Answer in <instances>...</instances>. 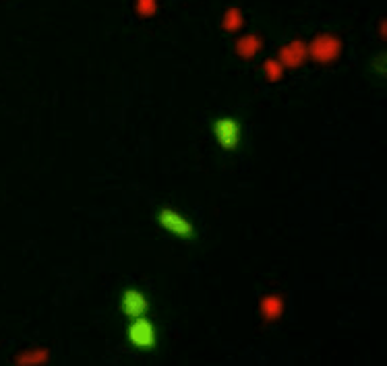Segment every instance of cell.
Wrapping results in <instances>:
<instances>
[{
  "label": "cell",
  "mask_w": 387,
  "mask_h": 366,
  "mask_svg": "<svg viewBox=\"0 0 387 366\" xmlns=\"http://www.w3.org/2000/svg\"><path fill=\"white\" fill-rule=\"evenodd\" d=\"M263 77L268 79V81L271 83H275V81H280L282 79V75H284V67H282V62L277 60V58H270V60H265L263 62Z\"/></svg>",
  "instance_id": "30bf717a"
},
{
  "label": "cell",
  "mask_w": 387,
  "mask_h": 366,
  "mask_svg": "<svg viewBox=\"0 0 387 366\" xmlns=\"http://www.w3.org/2000/svg\"><path fill=\"white\" fill-rule=\"evenodd\" d=\"M224 27L228 32H238L242 27V15L238 8H228L226 15H224Z\"/></svg>",
  "instance_id": "8fae6325"
},
{
  "label": "cell",
  "mask_w": 387,
  "mask_h": 366,
  "mask_svg": "<svg viewBox=\"0 0 387 366\" xmlns=\"http://www.w3.org/2000/svg\"><path fill=\"white\" fill-rule=\"evenodd\" d=\"M307 52H309V56L315 62L329 65V62H334V60L340 58V54H342V41H340L338 36H334V34H319L313 40L309 48H307Z\"/></svg>",
  "instance_id": "5b68a950"
},
{
  "label": "cell",
  "mask_w": 387,
  "mask_h": 366,
  "mask_svg": "<svg viewBox=\"0 0 387 366\" xmlns=\"http://www.w3.org/2000/svg\"><path fill=\"white\" fill-rule=\"evenodd\" d=\"M117 311L124 321L137 319V317H145V315H154V294H152L150 290H145L143 285H122L120 292H118Z\"/></svg>",
  "instance_id": "277c9868"
},
{
  "label": "cell",
  "mask_w": 387,
  "mask_h": 366,
  "mask_svg": "<svg viewBox=\"0 0 387 366\" xmlns=\"http://www.w3.org/2000/svg\"><path fill=\"white\" fill-rule=\"evenodd\" d=\"M261 313L268 321H277L284 315V300L282 296H265L261 302Z\"/></svg>",
  "instance_id": "ba28073f"
},
{
  "label": "cell",
  "mask_w": 387,
  "mask_h": 366,
  "mask_svg": "<svg viewBox=\"0 0 387 366\" xmlns=\"http://www.w3.org/2000/svg\"><path fill=\"white\" fill-rule=\"evenodd\" d=\"M367 73H369L371 79H375V81L379 83H386V52H379V54H375V56L369 60Z\"/></svg>",
  "instance_id": "9c48e42d"
},
{
  "label": "cell",
  "mask_w": 387,
  "mask_h": 366,
  "mask_svg": "<svg viewBox=\"0 0 387 366\" xmlns=\"http://www.w3.org/2000/svg\"><path fill=\"white\" fill-rule=\"evenodd\" d=\"M124 344L133 354H157L164 344V327L152 315L124 323Z\"/></svg>",
  "instance_id": "7a4b0ae2"
},
{
  "label": "cell",
  "mask_w": 387,
  "mask_h": 366,
  "mask_svg": "<svg viewBox=\"0 0 387 366\" xmlns=\"http://www.w3.org/2000/svg\"><path fill=\"white\" fill-rule=\"evenodd\" d=\"M261 43H263V40L257 34H251V36H244V38L236 41V52L242 58H253L261 50Z\"/></svg>",
  "instance_id": "52a82bcc"
},
{
  "label": "cell",
  "mask_w": 387,
  "mask_h": 366,
  "mask_svg": "<svg viewBox=\"0 0 387 366\" xmlns=\"http://www.w3.org/2000/svg\"><path fill=\"white\" fill-rule=\"evenodd\" d=\"M135 6H137V13L141 15V17H152L155 15V8H157V0H137L135 2Z\"/></svg>",
  "instance_id": "7c38bea8"
},
{
  "label": "cell",
  "mask_w": 387,
  "mask_h": 366,
  "mask_svg": "<svg viewBox=\"0 0 387 366\" xmlns=\"http://www.w3.org/2000/svg\"><path fill=\"white\" fill-rule=\"evenodd\" d=\"M307 46L303 41H290L288 46L280 48V56L277 60L282 62L284 69H299L303 67V62L307 60Z\"/></svg>",
  "instance_id": "8992f818"
},
{
  "label": "cell",
  "mask_w": 387,
  "mask_h": 366,
  "mask_svg": "<svg viewBox=\"0 0 387 366\" xmlns=\"http://www.w3.org/2000/svg\"><path fill=\"white\" fill-rule=\"evenodd\" d=\"M154 224L162 232H166L168 236H172L181 243L195 244L201 238V228H199L197 219L189 211H185L176 205H157L154 211Z\"/></svg>",
  "instance_id": "6da1fadb"
},
{
  "label": "cell",
  "mask_w": 387,
  "mask_h": 366,
  "mask_svg": "<svg viewBox=\"0 0 387 366\" xmlns=\"http://www.w3.org/2000/svg\"><path fill=\"white\" fill-rule=\"evenodd\" d=\"M209 133L216 147L226 156L240 154L247 147V121L242 114L228 112L214 116L209 121Z\"/></svg>",
  "instance_id": "3957f363"
}]
</instances>
